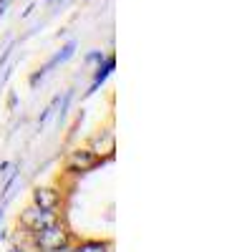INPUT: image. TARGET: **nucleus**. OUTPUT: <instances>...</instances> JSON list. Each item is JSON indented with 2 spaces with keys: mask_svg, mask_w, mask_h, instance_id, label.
I'll return each instance as SVG.
<instances>
[{
  "mask_svg": "<svg viewBox=\"0 0 252 252\" xmlns=\"http://www.w3.org/2000/svg\"><path fill=\"white\" fill-rule=\"evenodd\" d=\"M78 252H101V245H89V247H83Z\"/></svg>",
  "mask_w": 252,
  "mask_h": 252,
  "instance_id": "nucleus-1",
  "label": "nucleus"
}]
</instances>
